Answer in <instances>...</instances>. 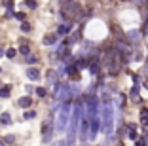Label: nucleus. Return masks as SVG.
I'll return each mask as SVG.
<instances>
[{
	"instance_id": "nucleus-12",
	"label": "nucleus",
	"mask_w": 148,
	"mask_h": 146,
	"mask_svg": "<svg viewBox=\"0 0 148 146\" xmlns=\"http://www.w3.org/2000/svg\"><path fill=\"white\" fill-rule=\"evenodd\" d=\"M17 53H19V55H23V57H27V55H31V53H32L31 44L27 42L25 38H21V44H19V47H17Z\"/></svg>"
},
{
	"instance_id": "nucleus-18",
	"label": "nucleus",
	"mask_w": 148,
	"mask_h": 146,
	"mask_svg": "<svg viewBox=\"0 0 148 146\" xmlns=\"http://www.w3.org/2000/svg\"><path fill=\"white\" fill-rule=\"evenodd\" d=\"M2 141L6 142V146H15V144H17V137H15V135H12V133L4 135V137H2Z\"/></svg>"
},
{
	"instance_id": "nucleus-19",
	"label": "nucleus",
	"mask_w": 148,
	"mask_h": 146,
	"mask_svg": "<svg viewBox=\"0 0 148 146\" xmlns=\"http://www.w3.org/2000/svg\"><path fill=\"white\" fill-rule=\"evenodd\" d=\"M23 63H25V64H29V66H34V64L38 63V55H34V53H31V55L23 57Z\"/></svg>"
},
{
	"instance_id": "nucleus-16",
	"label": "nucleus",
	"mask_w": 148,
	"mask_h": 146,
	"mask_svg": "<svg viewBox=\"0 0 148 146\" xmlns=\"http://www.w3.org/2000/svg\"><path fill=\"white\" fill-rule=\"evenodd\" d=\"M34 95L38 97L40 101H44L46 97H49V91H48V87H42V86H38V87L34 89Z\"/></svg>"
},
{
	"instance_id": "nucleus-9",
	"label": "nucleus",
	"mask_w": 148,
	"mask_h": 146,
	"mask_svg": "<svg viewBox=\"0 0 148 146\" xmlns=\"http://www.w3.org/2000/svg\"><path fill=\"white\" fill-rule=\"evenodd\" d=\"M125 137L129 138L131 142H135L137 138L140 137V135H139V123H135V121H129V123H127V133H125Z\"/></svg>"
},
{
	"instance_id": "nucleus-8",
	"label": "nucleus",
	"mask_w": 148,
	"mask_h": 146,
	"mask_svg": "<svg viewBox=\"0 0 148 146\" xmlns=\"http://www.w3.org/2000/svg\"><path fill=\"white\" fill-rule=\"evenodd\" d=\"M25 74H27V78H29V82H40V80H42V70H40L38 66H27Z\"/></svg>"
},
{
	"instance_id": "nucleus-17",
	"label": "nucleus",
	"mask_w": 148,
	"mask_h": 146,
	"mask_svg": "<svg viewBox=\"0 0 148 146\" xmlns=\"http://www.w3.org/2000/svg\"><path fill=\"white\" fill-rule=\"evenodd\" d=\"M12 95V84H4L0 87V99H10Z\"/></svg>"
},
{
	"instance_id": "nucleus-22",
	"label": "nucleus",
	"mask_w": 148,
	"mask_h": 146,
	"mask_svg": "<svg viewBox=\"0 0 148 146\" xmlns=\"http://www.w3.org/2000/svg\"><path fill=\"white\" fill-rule=\"evenodd\" d=\"M21 32H23V34H31V32H32V25H31V23H27V21H23L21 23Z\"/></svg>"
},
{
	"instance_id": "nucleus-24",
	"label": "nucleus",
	"mask_w": 148,
	"mask_h": 146,
	"mask_svg": "<svg viewBox=\"0 0 148 146\" xmlns=\"http://www.w3.org/2000/svg\"><path fill=\"white\" fill-rule=\"evenodd\" d=\"M13 17H15V19H17V21H25V19H27V15H25V13H23V12H15V13H13Z\"/></svg>"
},
{
	"instance_id": "nucleus-7",
	"label": "nucleus",
	"mask_w": 148,
	"mask_h": 146,
	"mask_svg": "<svg viewBox=\"0 0 148 146\" xmlns=\"http://www.w3.org/2000/svg\"><path fill=\"white\" fill-rule=\"evenodd\" d=\"M44 76H46V86H51V87L55 86V84L59 82V80H61V76H59L57 69H48Z\"/></svg>"
},
{
	"instance_id": "nucleus-30",
	"label": "nucleus",
	"mask_w": 148,
	"mask_h": 146,
	"mask_svg": "<svg viewBox=\"0 0 148 146\" xmlns=\"http://www.w3.org/2000/svg\"><path fill=\"white\" fill-rule=\"evenodd\" d=\"M144 61H146V64H148V53H146V59H144Z\"/></svg>"
},
{
	"instance_id": "nucleus-25",
	"label": "nucleus",
	"mask_w": 148,
	"mask_h": 146,
	"mask_svg": "<svg viewBox=\"0 0 148 146\" xmlns=\"http://www.w3.org/2000/svg\"><path fill=\"white\" fill-rule=\"evenodd\" d=\"M34 89H36V87H34V86H31V84H27V86H25L27 95H32V93H34Z\"/></svg>"
},
{
	"instance_id": "nucleus-28",
	"label": "nucleus",
	"mask_w": 148,
	"mask_h": 146,
	"mask_svg": "<svg viewBox=\"0 0 148 146\" xmlns=\"http://www.w3.org/2000/svg\"><path fill=\"white\" fill-rule=\"evenodd\" d=\"M0 146H6V142L2 141V137H0Z\"/></svg>"
},
{
	"instance_id": "nucleus-5",
	"label": "nucleus",
	"mask_w": 148,
	"mask_h": 146,
	"mask_svg": "<svg viewBox=\"0 0 148 146\" xmlns=\"http://www.w3.org/2000/svg\"><path fill=\"white\" fill-rule=\"evenodd\" d=\"M87 72L91 74V76H101L103 74V61L101 59H91V61H87Z\"/></svg>"
},
{
	"instance_id": "nucleus-1",
	"label": "nucleus",
	"mask_w": 148,
	"mask_h": 146,
	"mask_svg": "<svg viewBox=\"0 0 148 146\" xmlns=\"http://www.w3.org/2000/svg\"><path fill=\"white\" fill-rule=\"evenodd\" d=\"M114 101L101 104V133L105 137L114 135Z\"/></svg>"
},
{
	"instance_id": "nucleus-26",
	"label": "nucleus",
	"mask_w": 148,
	"mask_h": 146,
	"mask_svg": "<svg viewBox=\"0 0 148 146\" xmlns=\"http://www.w3.org/2000/svg\"><path fill=\"white\" fill-rule=\"evenodd\" d=\"M133 4H137V8L143 10L144 6H146V0H133Z\"/></svg>"
},
{
	"instance_id": "nucleus-11",
	"label": "nucleus",
	"mask_w": 148,
	"mask_h": 146,
	"mask_svg": "<svg viewBox=\"0 0 148 146\" xmlns=\"http://www.w3.org/2000/svg\"><path fill=\"white\" fill-rule=\"evenodd\" d=\"M59 42H61V38L57 36V32H49V34H46L42 38V44H44V46H57Z\"/></svg>"
},
{
	"instance_id": "nucleus-10",
	"label": "nucleus",
	"mask_w": 148,
	"mask_h": 146,
	"mask_svg": "<svg viewBox=\"0 0 148 146\" xmlns=\"http://www.w3.org/2000/svg\"><path fill=\"white\" fill-rule=\"evenodd\" d=\"M127 99L131 101V103L135 104H140L143 103V99H140V86H133L129 89V95H127Z\"/></svg>"
},
{
	"instance_id": "nucleus-31",
	"label": "nucleus",
	"mask_w": 148,
	"mask_h": 146,
	"mask_svg": "<svg viewBox=\"0 0 148 146\" xmlns=\"http://www.w3.org/2000/svg\"><path fill=\"white\" fill-rule=\"evenodd\" d=\"M2 86H4V82H2V80H0V87H2Z\"/></svg>"
},
{
	"instance_id": "nucleus-20",
	"label": "nucleus",
	"mask_w": 148,
	"mask_h": 146,
	"mask_svg": "<svg viewBox=\"0 0 148 146\" xmlns=\"http://www.w3.org/2000/svg\"><path fill=\"white\" fill-rule=\"evenodd\" d=\"M34 118H38V110H34V108H29L23 112V120H34Z\"/></svg>"
},
{
	"instance_id": "nucleus-6",
	"label": "nucleus",
	"mask_w": 148,
	"mask_h": 146,
	"mask_svg": "<svg viewBox=\"0 0 148 146\" xmlns=\"http://www.w3.org/2000/svg\"><path fill=\"white\" fill-rule=\"evenodd\" d=\"M72 30H74V25H72V23H59V25H57V29H55V32H57V36H59L61 40H65L66 36L72 32Z\"/></svg>"
},
{
	"instance_id": "nucleus-15",
	"label": "nucleus",
	"mask_w": 148,
	"mask_h": 146,
	"mask_svg": "<svg viewBox=\"0 0 148 146\" xmlns=\"http://www.w3.org/2000/svg\"><path fill=\"white\" fill-rule=\"evenodd\" d=\"M133 146H148V129H143V135L133 142Z\"/></svg>"
},
{
	"instance_id": "nucleus-32",
	"label": "nucleus",
	"mask_w": 148,
	"mask_h": 146,
	"mask_svg": "<svg viewBox=\"0 0 148 146\" xmlns=\"http://www.w3.org/2000/svg\"><path fill=\"white\" fill-rule=\"evenodd\" d=\"M0 74H2V66H0Z\"/></svg>"
},
{
	"instance_id": "nucleus-4",
	"label": "nucleus",
	"mask_w": 148,
	"mask_h": 146,
	"mask_svg": "<svg viewBox=\"0 0 148 146\" xmlns=\"http://www.w3.org/2000/svg\"><path fill=\"white\" fill-rule=\"evenodd\" d=\"M82 32H84V25H80V29L72 30V32H70V34L65 38L66 46H69V47H72L74 44H80V42H82V40H84V38H82Z\"/></svg>"
},
{
	"instance_id": "nucleus-3",
	"label": "nucleus",
	"mask_w": 148,
	"mask_h": 146,
	"mask_svg": "<svg viewBox=\"0 0 148 146\" xmlns=\"http://www.w3.org/2000/svg\"><path fill=\"white\" fill-rule=\"evenodd\" d=\"M125 40H127V42H129L133 47H139L140 42H143V32H140L139 29H131V30H127Z\"/></svg>"
},
{
	"instance_id": "nucleus-2",
	"label": "nucleus",
	"mask_w": 148,
	"mask_h": 146,
	"mask_svg": "<svg viewBox=\"0 0 148 146\" xmlns=\"http://www.w3.org/2000/svg\"><path fill=\"white\" fill-rule=\"evenodd\" d=\"M70 112H72V103H59V110H57V118H55V133H66L69 127V120H70Z\"/></svg>"
},
{
	"instance_id": "nucleus-13",
	"label": "nucleus",
	"mask_w": 148,
	"mask_h": 146,
	"mask_svg": "<svg viewBox=\"0 0 148 146\" xmlns=\"http://www.w3.org/2000/svg\"><path fill=\"white\" fill-rule=\"evenodd\" d=\"M15 104H17L19 108H23V110H29V108L32 106V97H31V95L19 97V99H17V103H15Z\"/></svg>"
},
{
	"instance_id": "nucleus-14",
	"label": "nucleus",
	"mask_w": 148,
	"mask_h": 146,
	"mask_svg": "<svg viewBox=\"0 0 148 146\" xmlns=\"http://www.w3.org/2000/svg\"><path fill=\"white\" fill-rule=\"evenodd\" d=\"M13 123V116L10 112H0V127H10Z\"/></svg>"
},
{
	"instance_id": "nucleus-23",
	"label": "nucleus",
	"mask_w": 148,
	"mask_h": 146,
	"mask_svg": "<svg viewBox=\"0 0 148 146\" xmlns=\"http://www.w3.org/2000/svg\"><path fill=\"white\" fill-rule=\"evenodd\" d=\"M25 6L29 10H36L38 8V2H36V0H25Z\"/></svg>"
},
{
	"instance_id": "nucleus-21",
	"label": "nucleus",
	"mask_w": 148,
	"mask_h": 146,
	"mask_svg": "<svg viewBox=\"0 0 148 146\" xmlns=\"http://www.w3.org/2000/svg\"><path fill=\"white\" fill-rule=\"evenodd\" d=\"M4 57H6V59H10V61H13L15 57H17V47H8Z\"/></svg>"
},
{
	"instance_id": "nucleus-29",
	"label": "nucleus",
	"mask_w": 148,
	"mask_h": 146,
	"mask_svg": "<svg viewBox=\"0 0 148 146\" xmlns=\"http://www.w3.org/2000/svg\"><path fill=\"white\" fill-rule=\"evenodd\" d=\"M116 146H125V144H123L122 141H118V144H116Z\"/></svg>"
},
{
	"instance_id": "nucleus-27",
	"label": "nucleus",
	"mask_w": 148,
	"mask_h": 146,
	"mask_svg": "<svg viewBox=\"0 0 148 146\" xmlns=\"http://www.w3.org/2000/svg\"><path fill=\"white\" fill-rule=\"evenodd\" d=\"M6 55V49H4V47H2V46H0V59H2V57H4Z\"/></svg>"
}]
</instances>
